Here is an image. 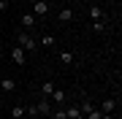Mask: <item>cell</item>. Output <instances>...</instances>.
I'll use <instances>...</instances> for the list:
<instances>
[{
	"label": "cell",
	"instance_id": "9a60e30c",
	"mask_svg": "<svg viewBox=\"0 0 122 119\" xmlns=\"http://www.w3.org/2000/svg\"><path fill=\"white\" fill-rule=\"evenodd\" d=\"M60 62L62 65H71V62H73V54L71 52H60Z\"/></svg>",
	"mask_w": 122,
	"mask_h": 119
},
{
	"label": "cell",
	"instance_id": "e0dca14e",
	"mask_svg": "<svg viewBox=\"0 0 122 119\" xmlns=\"http://www.w3.org/2000/svg\"><path fill=\"white\" fill-rule=\"evenodd\" d=\"M25 114H30V116H38V108H35V103H27V106H25Z\"/></svg>",
	"mask_w": 122,
	"mask_h": 119
},
{
	"label": "cell",
	"instance_id": "ac0fdd59",
	"mask_svg": "<svg viewBox=\"0 0 122 119\" xmlns=\"http://www.w3.org/2000/svg\"><path fill=\"white\" fill-rule=\"evenodd\" d=\"M92 30H95V33H106V24H103V19H100V22H92Z\"/></svg>",
	"mask_w": 122,
	"mask_h": 119
},
{
	"label": "cell",
	"instance_id": "6da1fadb",
	"mask_svg": "<svg viewBox=\"0 0 122 119\" xmlns=\"http://www.w3.org/2000/svg\"><path fill=\"white\" fill-rule=\"evenodd\" d=\"M16 46L25 49V52H35V49H38V38H33L27 30H19L16 33Z\"/></svg>",
	"mask_w": 122,
	"mask_h": 119
},
{
	"label": "cell",
	"instance_id": "d6986e66",
	"mask_svg": "<svg viewBox=\"0 0 122 119\" xmlns=\"http://www.w3.org/2000/svg\"><path fill=\"white\" fill-rule=\"evenodd\" d=\"M49 116H52V119H68V116H65V111H62V108H60V111H54V114H49Z\"/></svg>",
	"mask_w": 122,
	"mask_h": 119
},
{
	"label": "cell",
	"instance_id": "9c48e42d",
	"mask_svg": "<svg viewBox=\"0 0 122 119\" xmlns=\"http://www.w3.org/2000/svg\"><path fill=\"white\" fill-rule=\"evenodd\" d=\"M0 89H3V92H14V89H16V81L14 79H3L0 81Z\"/></svg>",
	"mask_w": 122,
	"mask_h": 119
},
{
	"label": "cell",
	"instance_id": "44dd1931",
	"mask_svg": "<svg viewBox=\"0 0 122 119\" xmlns=\"http://www.w3.org/2000/svg\"><path fill=\"white\" fill-rule=\"evenodd\" d=\"M100 119H114V116H111V114H103V116H100Z\"/></svg>",
	"mask_w": 122,
	"mask_h": 119
},
{
	"label": "cell",
	"instance_id": "5b68a950",
	"mask_svg": "<svg viewBox=\"0 0 122 119\" xmlns=\"http://www.w3.org/2000/svg\"><path fill=\"white\" fill-rule=\"evenodd\" d=\"M100 111H103V114H111V111L114 108H117V100H114V97H106V100L103 103H100V106H98Z\"/></svg>",
	"mask_w": 122,
	"mask_h": 119
},
{
	"label": "cell",
	"instance_id": "5bb4252c",
	"mask_svg": "<svg viewBox=\"0 0 122 119\" xmlns=\"http://www.w3.org/2000/svg\"><path fill=\"white\" fill-rule=\"evenodd\" d=\"M38 46H46V49L54 46V38H52V35H41V38H38Z\"/></svg>",
	"mask_w": 122,
	"mask_h": 119
},
{
	"label": "cell",
	"instance_id": "30bf717a",
	"mask_svg": "<svg viewBox=\"0 0 122 119\" xmlns=\"http://www.w3.org/2000/svg\"><path fill=\"white\" fill-rule=\"evenodd\" d=\"M49 97H52V100L57 103V106H62V103H65V92H62V89H57V87H54V92L49 95Z\"/></svg>",
	"mask_w": 122,
	"mask_h": 119
},
{
	"label": "cell",
	"instance_id": "2e32d148",
	"mask_svg": "<svg viewBox=\"0 0 122 119\" xmlns=\"http://www.w3.org/2000/svg\"><path fill=\"white\" fill-rule=\"evenodd\" d=\"M11 116H14V119H22V116H25V106H14V108H11Z\"/></svg>",
	"mask_w": 122,
	"mask_h": 119
},
{
	"label": "cell",
	"instance_id": "8992f818",
	"mask_svg": "<svg viewBox=\"0 0 122 119\" xmlns=\"http://www.w3.org/2000/svg\"><path fill=\"white\" fill-rule=\"evenodd\" d=\"M100 116H103V111H100L98 106H90L87 111H84V119H100Z\"/></svg>",
	"mask_w": 122,
	"mask_h": 119
},
{
	"label": "cell",
	"instance_id": "7a4b0ae2",
	"mask_svg": "<svg viewBox=\"0 0 122 119\" xmlns=\"http://www.w3.org/2000/svg\"><path fill=\"white\" fill-rule=\"evenodd\" d=\"M8 57H11V62H14V65H25V60H27V52H25V49H19V46H14Z\"/></svg>",
	"mask_w": 122,
	"mask_h": 119
},
{
	"label": "cell",
	"instance_id": "4fadbf2b",
	"mask_svg": "<svg viewBox=\"0 0 122 119\" xmlns=\"http://www.w3.org/2000/svg\"><path fill=\"white\" fill-rule=\"evenodd\" d=\"M52 92H54V84L52 81H44V84H41V95H44V97H49Z\"/></svg>",
	"mask_w": 122,
	"mask_h": 119
},
{
	"label": "cell",
	"instance_id": "52a82bcc",
	"mask_svg": "<svg viewBox=\"0 0 122 119\" xmlns=\"http://www.w3.org/2000/svg\"><path fill=\"white\" fill-rule=\"evenodd\" d=\"M65 116H68V119H84V114L79 111V106H68V108H65Z\"/></svg>",
	"mask_w": 122,
	"mask_h": 119
},
{
	"label": "cell",
	"instance_id": "7c38bea8",
	"mask_svg": "<svg viewBox=\"0 0 122 119\" xmlns=\"http://www.w3.org/2000/svg\"><path fill=\"white\" fill-rule=\"evenodd\" d=\"M57 19H60V22H71V19H73V11H71V8H60Z\"/></svg>",
	"mask_w": 122,
	"mask_h": 119
},
{
	"label": "cell",
	"instance_id": "277c9868",
	"mask_svg": "<svg viewBox=\"0 0 122 119\" xmlns=\"http://www.w3.org/2000/svg\"><path fill=\"white\" fill-rule=\"evenodd\" d=\"M49 14V0H38L33 5V16H46Z\"/></svg>",
	"mask_w": 122,
	"mask_h": 119
},
{
	"label": "cell",
	"instance_id": "3957f363",
	"mask_svg": "<svg viewBox=\"0 0 122 119\" xmlns=\"http://www.w3.org/2000/svg\"><path fill=\"white\" fill-rule=\"evenodd\" d=\"M35 108H38L41 116H49V114H52V100H49V97H41V100L35 103Z\"/></svg>",
	"mask_w": 122,
	"mask_h": 119
},
{
	"label": "cell",
	"instance_id": "ba28073f",
	"mask_svg": "<svg viewBox=\"0 0 122 119\" xmlns=\"http://www.w3.org/2000/svg\"><path fill=\"white\" fill-rule=\"evenodd\" d=\"M90 16H92V22H100L106 14H103V8H100V5H90Z\"/></svg>",
	"mask_w": 122,
	"mask_h": 119
},
{
	"label": "cell",
	"instance_id": "ffe728a7",
	"mask_svg": "<svg viewBox=\"0 0 122 119\" xmlns=\"http://www.w3.org/2000/svg\"><path fill=\"white\" fill-rule=\"evenodd\" d=\"M5 8H8V0H0V14H3Z\"/></svg>",
	"mask_w": 122,
	"mask_h": 119
},
{
	"label": "cell",
	"instance_id": "8fae6325",
	"mask_svg": "<svg viewBox=\"0 0 122 119\" xmlns=\"http://www.w3.org/2000/svg\"><path fill=\"white\" fill-rule=\"evenodd\" d=\"M22 27H25V30H33V27H35V16H33V14H25V16H22Z\"/></svg>",
	"mask_w": 122,
	"mask_h": 119
}]
</instances>
